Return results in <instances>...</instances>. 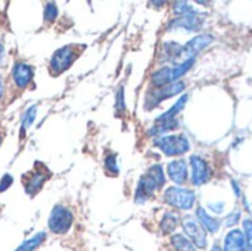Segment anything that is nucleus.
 <instances>
[{"label":"nucleus","instance_id":"nucleus-3","mask_svg":"<svg viewBox=\"0 0 252 251\" xmlns=\"http://www.w3.org/2000/svg\"><path fill=\"white\" fill-rule=\"evenodd\" d=\"M74 223V215L72 212L65 206H55L49 215L47 219V228L55 235H65L69 232Z\"/></svg>","mask_w":252,"mask_h":251},{"label":"nucleus","instance_id":"nucleus-36","mask_svg":"<svg viewBox=\"0 0 252 251\" xmlns=\"http://www.w3.org/2000/svg\"><path fill=\"white\" fill-rule=\"evenodd\" d=\"M3 93H4V86H3V81L0 78V99L3 98Z\"/></svg>","mask_w":252,"mask_h":251},{"label":"nucleus","instance_id":"nucleus-9","mask_svg":"<svg viewBox=\"0 0 252 251\" xmlns=\"http://www.w3.org/2000/svg\"><path fill=\"white\" fill-rule=\"evenodd\" d=\"M204 25V19L196 13V15H186V16H177L174 19H171L167 25V31L173 33V31H179V30H185L188 33H195L199 31Z\"/></svg>","mask_w":252,"mask_h":251},{"label":"nucleus","instance_id":"nucleus-5","mask_svg":"<svg viewBox=\"0 0 252 251\" xmlns=\"http://www.w3.org/2000/svg\"><path fill=\"white\" fill-rule=\"evenodd\" d=\"M180 225L183 228V234L198 250H205L208 247V232L201 226L195 216H185L183 219H180Z\"/></svg>","mask_w":252,"mask_h":251},{"label":"nucleus","instance_id":"nucleus-21","mask_svg":"<svg viewBox=\"0 0 252 251\" xmlns=\"http://www.w3.org/2000/svg\"><path fill=\"white\" fill-rule=\"evenodd\" d=\"M170 246L174 251H198L185 234H173L170 237Z\"/></svg>","mask_w":252,"mask_h":251},{"label":"nucleus","instance_id":"nucleus-27","mask_svg":"<svg viewBox=\"0 0 252 251\" xmlns=\"http://www.w3.org/2000/svg\"><path fill=\"white\" fill-rule=\"evenodd\" d=\"M105 170L112 175V176H117L120 175V166H118V157L115 154H109L106 155L105 158Z\"/></svg>","mask_w":252,"mask_h":251},{"label":"nucleus","instance_id":"nucleus-1","mask_svg":"<svg viewBox=\"0 0 252 251\" xmlns=\"http://www.w3.org/2000/svg\"><path fill=\"white\" fill-rule=\"evenodd\" d=\"M164 201H165V204H168L170 207H173L176 210L189 212L193 209V206L196 203V194L189 188L170 186L164 192Z\"/></svg>","mask_w":252,"mask_h":251},{"label":"nucleus","instance_id":"nucleus-17","mask_svg":"<svg viewBox=\"0 0 252 251\" xmlns=\"http://www.w3.org/2000/svg\"><path fill=\"white\" fill-rule=\"evenodd\" d=\"M180 225V217L174 212H165L159 220V231L162 235H173Z\"/></svg>","mask_w":252,"mask_h":251},{"label":"nucleus","instance_id":"nucleus-26","mask_svg":"<svg viewBox=\"0 0 252 251\" xmlns=\"http://www.w3.org/2000/svg\"><path fill=\"white\" fill-rule=\"evenodd\" d=\"M173 10L177 13V16H186V15H196L198 10L192 7L188 1H174L173 3Z\"/></svg>","mask_w":252,"mask_h":251},{"label":"nucleus","instance_id":"nucleus-10","mask_svg":"<svg viewBox=\"0 0 252 251\" xmlns=\"http://www.w3.org/2000/svg\"><path fill=\"white\" fill-rule=\"evenodd\" d=\"M34 78V70L30 64L27 62H16L12 68V80L19 90H25Z\"/></svg>","mask_w":252,"mask_h":251},{"label":"nucleus","instance_id":"nucleus-28","mask_svg":"<svg viewBox=\"0 0 252 251\" xmlns=\"http://www.w3.org/2000/svg\"><path fill=\"white\" fill-rule=\"evenodd\" d=\"M115 112H117V115H123L126 112V99H124V87L123 86L117 90V96H115Z\"/></svg>","mask_w":252,"mask_h":251},{"label":"nucleus","instance_id":"nucleus-34","mask_svg":"<svg viewBox=\"0 0 252 251\" xmlns=\"http://www.w3.org/2000/svg\"><path fill=\"white\" fill-rule=\"evenodd\" d=\"M232 188H233V191H235V194H236V198H242V191H241V188H239V183L236 182V180H232Z\"/></svg>","mask_w":252,"mask_h":251},{"label":"nucleus","instance_id":"nucleus-16","mask_svg":"<svg viewBox=\"0 0 252 251\" xmlns=\"http://www.w3.org/2000/svg\"><path fill=\"white\" fill-rule=\"evenodd\" d=\"M182 50H183V46L179 44L177 41H164L159 58L161 61H165V62H174L179 58H182Z\"/></svg>","mask_w":252,"mask_h":251},{"label":"nucleus","instance_id":"nucleus-8","mask_svg":"<svg viewBox=\"0 0 252 251\" xmlns=\"http://www.w3.org/2000/svg\"><path fill=\"white\" fill-rule=\"evenodd\" d=\"M50 178V172L47 170L46 166L43 164H37L34 172H30L25 178H22V183H24V189L25 192L32 197L35 195L44 185V182Z\"/></svg>","mask_w":252,"mask_h":251},{"label":"nucleus","instance_id":"nucleus-18","mask_svg":"<svg viewBox=\"0 0 252 251\" xmlns=\"http://www.w3.org/2000/svg\"><path fill=\"white\" fill-rule=\"evenodd\" d=\"M188 101H189V95L188 93H185V95H182L179 99H177V102L168 109V111H165L162 115H159V117H157V120H155V123H162V121H170V120H176V117L185 109V107H186V104H188Z\"/></svg>","mask_w":252,"mask_h":251},{"label":"nucleus","instance_id":"nucleus-23","mask_svg":"<svg viewBox=\"0 0 252 251\" xmlns=\"http://www.w3.org/2000/svg\"><path fill=\"white\" fill-rule=\"evenodd\" d=\"M196 59H185L183 62L177 64V65H173L171 67V77H173V81H179L183 75H186L192 67L195 65Z\"/></svg>","mask_w":252,"mask_h":251},{"label":"nucleus","instance_id":"nucleus-6","mask_svg":"<svg viewBox=\"0 0 252 251\" xmlns=\"http://www.w3.org/2000/svg\"><path fill=\"white\" fill-rule=\"evenodd\" d=\"M78 58V50L74 46H63L61 49H58L49 62V70L52 75H61L62 72H65L72 64L74 61Z\"/></svg>","mask_w":252,"mask_h":251},{"label":"nucleus","instance_id":"nucleus-7","mask_svg":"<svg viewBox=\"0 0 252 251\" xmlns=\"http://www.w3.org/2000/svg\"><path fill=\"white\" fill-rule=\"evenodd\" d=\"M190 180L195 186H202L213 178V170L207 160L201 155H192L190 160Z\"/></svg>","mask_w":252,"mask_h":251},{"label":"nucleus","instance_id":"nucleus-22","mask_svg":"<svg viewBox=\"0 0 252 251\" xmlns=\"http://www.w3.org/2000/svg\"><path fill=\"white\" fill-rule=\"evenodd\" d=\"M177 127H179L177 118H176V120H170V121L157 123L155 126H152V127L148 130V136H151V138H159V136H164V133L171 132V130H174V129H177Z\"/></svg>","mask_w":252,"mask_h":251},{"label":"nucleus","instance_id":"nucleus-30","mask_svg":"<svg viewBox=\"0 0 252 251\" xmlns=\"http://www.w3.org/2000/svg\"><path fill=\"white\" fill-rule=\"evenodd\" d=\"M58 15H59V9L56 7V4L52 3V1L46 3V6H44V21L46 22H53L58 18Z\"/></svg>","mask_w":252,"mask_h":251},{"label":"nucleus","instance_id":"nucleus-32","mask_svg":"<svg viewBox=\"0 0 252 251\" xmlns=\"http://www.w3.org/2000/svg\"><path fill=\"white\" fill-rule=\"evenodd\" d=\"M13 183V178L10 175H3V178L0 179V192H4L10 185Z\"/></svg>","mask_w":252,"mask_h":251},{"label":"nucleus","instance_id":"nucleus-15","mask_svg":"<svg viewBox=\"0 0 252 251\" xmlns=\"http://www.w3.org/2000/svg\"><path fill=\"white\" fill-rule=\"evenodd\" d=\"M195 217H196V220L201 223V226H202L207 232H210V234H217V232L220 231L221 225H223L221 220H220L219 217L211 216V215L207 212V209H204V207H198V209H196Z\"/></svg>","mask_w":252,"mask_h":251},{"label":"nucleus","instance_id":"nucleus-19","mask_svg":"<svg viewBox=\"0 0 252 251\" xmlns=\"http://www.w3.org/2000/svg\"><path fill=\"white\" fill-rule=\"evenodd\" d=\"M151 83H152L154 89L164 87L167 84L174 83L173 81V77H171V67H161L159 70H157L151 75Z\"/></svg>","mask_w":252,"mask_h":251},{"label":"nucleus","instance_id":"nucleus-14","mask_svg":"<svg viewBox=\"0 0 252 251\" xmlns=\"http://www.w3.org/2000/svg\"><path fill=\"white\" fill-rule=\"evenodd\" d=\"M223 251H247L245 235L242 229L233 228L226 234L224 243H223Z\"/></svg>","mask_w":252,"mask_h":251},{"label":"nucleus","instance_id":"nucleus-31","mask_svg":"<svg viewBox=\"0 0 252 251\" xmlns=\"http://www.w3.org/2000/svg\"><path fill=\"white\" fill-rule=\"evenodd\" d=\"M241 219H242L241 210H233V212L224 219V226H226V228H233V226H236V225L241 222Z\"/></svg>","mask_w":252,"mask_h":251},{"label":"nucleus","instance_id":"nucleus-11","mask_svg":"<svg viewBox=\"0 0 252 251\" xmlns=\"http://www.w3.org/2000/svg\"><path fill=\"white\" fill-rule=\"evenodd\" d=\"M213 40L214 38L211 34H199L193 37L183 46L182 56H185V59H196V55L202 52L205 47H208L213 43Z\"/></svg>","mask_w":252,"mask_h":251},{"label":"nucleus","instance_id":"nucleus-24","mask_svg":"<svg viewBox=\"0 0 252 251\" xmlns=\"http://www.w3.org/2000/svg\"><path fill=\"white\" fill-rule=\"evenodd\" d=\"M37 117V105H31L30 108H27V111L22 114V121H21V138L25 136V132L28 127H31V124L34 123Z\"/></svg>","mask_w":252,"mask_h":251},{"label":"nucleus","instance_id":"nucleus-38","mask_svg":"<svg viewBox=\"0 0 252 251\" xmlns=\"http://www.w3.org/2000/svg\"><path fill=\"white\" fill-rule=\"evenodd\" d=\"M1 142H3V133H0V146H1Z\"/></svg>","mask_w":252,"mask_h":251},{"label":"nucleus","instance_id":"nucleus-33","mask_svg":"<svg viewBox=\"0 0 252 251\" xmlns=\"http://www.w3.org/2000/svg\"><path fill=\"white\" fill-rule=\"evenodd\" d=\"M223 207H224L223 203H220V204H217V203L208 204V209H211V210H213L214 213H217V215H221V213H223Z\"/></svg>","mask_w":252,"mask_h":251},{"label":"nucleus","instance_id":"nucleus-29","mask_svg":"<svg viewBox=\"0 0 252 251\" xmlns=\"http://www.w3.org/2000/svg\"><path fill=\"white\" fill-rule=\"evenodd\" d=\"M242 231L245 235L247 251H252V219H245L242 222Z\"/></svg>","mask_w":252,"mask_h":251},{"label":"nucleus","instance_id":"nucleus-35","mask_svg":"<svg viewBox=\"0 0 252 251\" xmlns=\"http://www.w3.org/2000/svg\"><path fill=\"white\" fill-rule=\"evenodd\" d=\"M210 251H223V247L219 243H216V244H213V247L210 249Z\"/></svg>","mask_w":252,"mask_h":251},{"label":"nucleus","instance_id":"nucleus-12","mask_svg":"<svg viewBox=\"0 0 252 251\" xmlns=\"http://www.w3.org/2000/svg\"><path fill=\"white\" fill-rule=\"evenodd\" d=\"M159 188L157 186V183L148 176V175H143L139 182H137V186H136V192H134V201L137 204H143L146 203Z\"/></svg>","mask_w":252,"mask_h":251},{"label":"nucleus","instance_id":"nucleus-25","mask_svg":"<svg viewBox=\"0 0 252 251\" xmlns=\"http://www.w3.org/2000/svg\"><path fill=\"white\" fill-rule=\"evenodd\" d=\"M146 175L157 183L158 188H162V186L165 185V180H167V179H165V173H164V169H162L161 164H154V166H151V167L148 169Z\"/></svg>","mask_w":252,"mask_h":251},{"label":"nucleus","instance_id":"nucleus-13","mask_svg":"<svg viewBox=\"0 0 252 251\" xmlns=\"http://www.w3.org/2000/svg\"><path fill=\"white\" fill-rule=\"evenodd\" d=\"M167 173H168V178L171 179V182H174L176 185H185L189 179L188 163L182 158L173 160L167 166Z\"/></svg>","mask_w":252,"mask_h":251},{"label":"nucleus","instance_id":"nucleus-4","mask_svg":"<svg viewBox=\"0 0 252 251\" xmlns=\"http://www.w3.org/2000/svg\"><path fill=\"white\" fill-rule=\"evenodd\" d=\"M186 89V83L183 80L174 81L171 84H167L164 87H158L154 90H149L145 99V108L146 109H154L157 108L161 102H164L165 99H170L179 93H182Z\"/></svg>","mask_w":252,"mask_h":251},{"label":"nucleus","instance_id":"nucleus-2","mask_svg":"<svg viewBox=\"0 0 252 251\" xmlns=\"http://www.w3.org/2000/svg\"><path fill=\"white\" fill-rule=\"evenodd\" d=\"M154 145L167 157H179L190 149L186 135H164L155 139Z\"/></svg>","mask_w":252,"mask_h":251},{"label":"nucleus","instance_id":"nucleus-20","mask_svg":"<svg viewBox=\"0 0 252 251\" xmlns=\"http://www.w3.org/2000/svg\"><path fill=\"white\" fill-rule=\"evenodd\" d=\"M47 240V234L46 232H37L35 235L27 238L25 241H22L15 251H35L37 249L41 247V244H44V241Z\"/></svg>","mask_w":252,"mask_h":251},{"label":"nucleus","instance_id":"nucleus-37","mask_svg":"<svg viewBox=\"0 0 252 251\" xmlns=\"http://www.w3.org/2000/svg\"><path fill=\"white\" fill-rule=\"evenodd\" d=\"M3 56V46H1V43H0V58Z\"/></svg>","mask_w":252,"mask_h":251}]
</instances>
